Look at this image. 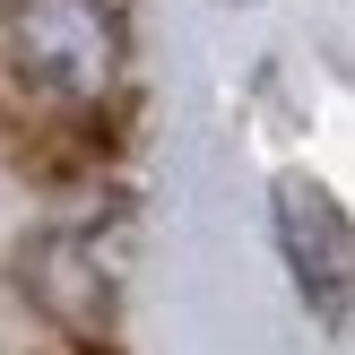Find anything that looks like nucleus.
I'll return each instance as SVG.
<instances>
[{"label":"nucleus","instance_id":"obj_1","mask_svg":"<svg viewBox=\"0 0 355 355\" xmlns=\"http://www.w3.org/2000/svg\"><path fill=\"white\" fill-rule=\"evenodd\" d=\"M0 69L44 121L121 104V0H0Z\"/></svg>","mask_w":355,"mask_h":355},{"label":"nucleus","instance_id":"obj_3","mask_svg":"<svg viewBox=\"0 0 355 355\" xmlns=\"http://www.w3.org/2000/svg\"><path fill=\"white\" fill-rule=\"evenodd\" d=\"M26 277H35V295H44V304L61 312L69 329H96V321H104V304H113V295H104V260L87 252L78 234H52L44 252L26 260Z\"/></svg>","mask_w":355,"mask_h":355},{"label":"nucleus","instance_id":"obj_2","mask_svg":"<svg viewBox=\"0 0 355 355\" xmlns=\"http://www.w3.org/2000/svg\"><path fill=\"white\" fill-rule=\"evenodd\" d=\"M269 217H277V252H286V269H295V295H304L321 321H347L355 312V217L312 173H277Z\"/></svg>","mask_w":355,"mask_h":355}]
</instances>
